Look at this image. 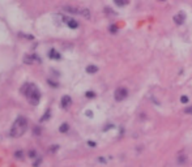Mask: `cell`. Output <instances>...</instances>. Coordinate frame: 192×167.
<instances>
[{
    "mask_svg": "<svg viewBox=\"0 0 192 167\" xmlns=\"http://www.w3.org/2000/svg\"><path fill=\"white\" fill-rule=\"evenodd\" d=\"M22 93L25 94V97L28 98V101L33 106H35V105H38V103H39V101H41V93H39V90H38L37 86L34 85V84H31V82L26 84V85L22 88Z\"/></svg>",
    "mask_w": 192,
    "mask_h": 167,
    "instance_id": "6da1fadb",
    "label": "cell"
},
{
    "mask_svg": "<svg viewBox=\"0 0 192 167\" xmlns=\"http://www.w3.org/2000/svg\"><path fill=\"white\" fill-rule=\"evenodd\" d=\"M26 129H28V120L24 116H18L12 125L9 133H11L12 137H21L26 132Z\"/></svg>",
    "mask_w": 192,
    "mask_h": 167,
    "instance_id": "7a4b0ae2",
    "label": "cell"
},
{
    "mask_svg": "<svg viewBox=\"0 0 192 167\" xmlns=\"http://www.w3.org/2000/svg\"><path fill=\"white\" fill-rule=\"evenodd\" d=\"M127 97H128V90L126 88H118L115 90V99L118 101V102L124 101Z\"/></svg>",
    "mask_w": 192,
    "mask_h": 167,
    "instance_id": "3957f363",
    "label": "cell"
},
{
    "mask_svg": "<svg viewBox=\"0 0 192 167\" xmlns=\"http://www.w3.org/2000/svg\"><path fill=\"white\" fill-rule=\"evenodd\" d=\"M24 62H25V64H33L34 62H35V63H41V59L37 56V55H28V56H25Z\"/></svg>",
    "mask_w": 192,
    "mask_h": 167,
    "instance_id": "277c9868",
    "label": "cell"
},
{
    "mask_svg": "<svg viewBox=\"0 0 192 167\" xmlns=\"http://www.w3.org/2000/svg\"><path fill=\"white\" fill-rule=\"evenodd\" d=\"M174 21H175L176 25H182V24L186 21V14H184V12H179L178 14H175V16H174Z\"/></svg>",
    "mask_w": 192,
    "mask_h": 167,
    "instance_id": "5b68a950",
    "label": "cell"
},
{
    "mask_svg": "<svg viewBox=\"0 0 192 167\" xmlns=\"http://www.w3.org/2000/svg\"><path fill=\"white\" fill-rule=\"evenodd\" d=\"M71 103H72V99H71L69 95H64L62 98V107L63 108H68L69 106H71Z\"/></svg>",
    "mask_w": 192,
    "mask_h": 167,
    "instance_id": "8992f818",
    "label": "cell"
},
{
    "mask_svg": "<svg viewBox=\"0 0 192 167\" xmlns=\"http://www.w3.org/2000/svg\"><path fill=\"white\" fill-rule=\"evenodd\" d=\"M86 72L90 74L97 73V72H98V67H96V65H88V67H86Z\"/></svg>",
    "mask_w": 192,
    "mask_h": 167,
    "instance_id": "52a82bcc",
    "label": "cell"
},
{
    "mask_svg": "<svg viewBox=\"0 0 192 167\" xmlns=\"http://www.w3.org/2000/svg\"><path fill=\"white\" fill-rule=\"evenodd\" d=\"M48 57H50V59H60V54L56 52L55 50H51V51L48 52Z\"/></svg>",
    "mask_w": 192,
    "mask_h": 167,
    "instance_id": "ba28073f",
    "label": "cell"
},
{
    "mask_svg": "<svg viewBox=\"0 0 192 167\" xmlns=\"http://www.w3.org/2000/svg\"><path fill=\"white\" fill-rule=\"evenodd\" d=\"M65 11L69 12V13H75V14H80L81 9H77V8H73V7H65Z\"/></svg>",
    "mask_w": 192,
    "mask_h": 167,
    "instance_id": "9c48e42d",
    "label": "cell"
},
{
    "mask_svg": "<svg viewBox=\"0 0 192 167\" xmlns=\"http://www.w3.org/2000/svg\"><path fill=\"white\" fill-rule=\"evenodd\" d=\"M67 25L69 26L71 29H77V28H79V24H77V21H75V20H68Z\"/></svg>",
    "mask_w": 192,
    "mask_h": 167,
    "instance_id": "30bf717a",
    "label": "cell"
},
{
    "mask_svg": "<svg viewBox=\"0 0 192 167\" xmlns=\"http://www.w3.org/2000/svg\"><path fill=\"white\" fill-rule=\"evenodd\" d=\"M114 1H115V4L118 7H124V5H127V4H128L130 0H114Z\"/></svg>",
    "mask_w": 192,
    "mask_h": 167,
    "instance_id": "8fae6325",
    "label": "cell"
},
{
    "mask_svg": "<svg viewBox=\"0 0 192 167\" xmlns=\"http://www.w3.org/2000/svg\"><path fill=\"white\" fill-rule=\"evenodd\" d=\"M68 129H69V125H68L67 123H64V124H62V125H60V128H59V130H60V132H62V133H65Z\"/></svg>",
    "mask_w": 192,
    "mask_h": 167,
    "instance_id": "7c38bea8",
    "label": "cell"
},
{
    "mask_svg": "<svg viewBox=\"0 0 192 167\" xmlns=\"http://www.w3.org/2000/svg\"><path fill=\"white\" fill-rule=\"evenodd\" d=\"M80 14H81V16H84V17H86V18H90V13H89V9H81Z\"/></svg>",
    "mask_w": 192,
    "mask_h": 167,
    "instance_id": "4fadbf2b",
    "label": "cell"
},
{
    "mask_svg": "<svg viewBox=\"0 0 192 167\" xmlns=\"http://www.w3.org/2000/svg\"><path fill=\"white\" fill-rule=\"evenodd\" d=\"M110 31L113 33V34H116V33H118V26H116V25H111L110 26Z\"/></svg>",
    "mask_w": 192,
    "mask_h": 167,
    "instance_id": "5bb4252c",
    "label": "cell"
},
{
    "mask_svg": "<svg viewBox=\"0 0 192 167\" xmlns=\"http://www.w3.org/2000/svg\"><path fill=\"white\" fill-rule=\"evenodd\" d=\"M50 115H51V112H50V111H46L45 116H42V119H41V122H45V120H47L48 118H50Z\"/></svg>",
    "mask_w": 192,
    "mask_h": 167,
    "instance_id": "9a60e30c",
    "label": "cell"
},
{
    "mask_svg": "<svg viewBox=\"0 0 192 167\" xmlns=\"http://www.w3.org/2000/svg\"><path fill=\"white\" fill-rule=\"evenodd\" d=\"M29 157H30V158H37V153H35V151H34V150H30V151H29Z\"/></svg>",
    "mask_w": 192,
    "mask_h": 167,
    "instance_id": "2e32d148",
    "label": "cell"
},
{
    "mask_svg": "<svg viewBox=\"0 0 192 167\" xmlns=\"http://www.w3.org/2000/svg\"><path fill=\"white\" fill-rule=\"evenodd\" d=\"M85 95L88 97V98H94V97H96V94H94L93 91H86V93H85Z\"/></svg>",
    "mask_w": 192,
    "mask_h": 167,
    "instance_id": "e0dca14e",
    "label": "cell"
},
{
    "mask_svg": "<svg viewBox=\"0 0 192 167\" xmlns=\"http://www.w3.org/2000/svg\"><path fill=\"white\" fill-rule=\"evenodd\" d=\"M180 102H182V103H188V98H187L186 95L180 97Z\"/></svg>",
    "mask_w": 192,
    "mask_h": 167,
    "instance_id": "ac0fdd59",
    "label": "cell"
},
{
    "mask_svg": "<svg viewBox=\"0 0 192 167\" xmlns=\"http://www.w3.org/2000/svg\"><path fill=\"white\" fill-rule=\"evenodd\" d=\"M14 157H16V158H21V157H22V151H16V153H14Z\"/></svg>",
    "mask_w": 192,
    "mask_h": 167,
    "instance_id": "d6986e66",
    "label": "cell"
},
{
    "mask_svg": "<svg viewBox=\"0 0 192 167\" xmlns=\"http://www.w3.org/2000/svg\"><path fill=\"white\" fill-rule=\"evenodd\" d=\"M58 149H59V145H52V147L50 149V151H56Z\"/></svg>",
    "mask_w": 192,
    "mask_h": 167,
    "instance_id": "ffe728a7",
    "label": "cell"
},
{
    "mask_svg": "<svg viewBox=\"0 0 192 167\" xmlns=\"http://www.w3.org/2000/svg\"><path fill=\"white\" fill-rule=\"evenodd\" d=\"M41 163H42V159H41V158H38L37 161L34 162V166H38V164H41Z\"/></svg>",
    "mask_w": 192,
    "mask_h": 167,
    "instance_id": "44dd1931",
    "label": "cell"
},
{
    "mask_svg": "<svg viewBox=\"0 0 192 167\" xmlns=\"http://www.w3.org/2000/svg\"><path fill=\"white\" fill-rule=\"evenodd\" d=\"M184 112H186V114H192V107H187L186 110H184Z\"/></svg>",
    "mask_w": 192,
    "mask_h": 167,
    "instance_id": "7402d4cb",
    "label": "cell"
},
{
    "mask_svg": "<svg viewBox=\"0 0 192 167\" xmlns=\"http://www.w3.org/2000/svg\"><path fill=\"white\" fill-rule=\"evenodd\" d=\"M34 133H35L37 136H38V135H41V129H39V128H35V129H34Z\"/></svg>",
    "mask_w": 192,
    "mask_h": 167,
    "instance_id": "603a6c76",
    "label": "cell"
},
{
    "mask_svg": "<svg viewBox=\"0 0 192 167\" xmlns=\"http://www.w3.org/2000/svg\"><path fill=\"white\" fill-rule=\"evenodd\" d=\"M88 144H89V145H90V146H92V147H94V146H96V142H93V141H89V142H88Z\"/></svg>",
    "mask_w": 192,
    "mask_h": 167,
    "instance_id": "cb8c5ba5",
    "label": "cell"
},
{
    "mask_svg": "<svg viewBox=\"0 0 192 167\" xmlns=\"http://www.w3.org/2000/svg\"><path fill=\"white\" fill-rule=\"evenodd\" d=\"M159 1H165V0H159Z\"/></svg>",
    "mask_w": 192,
    "mask_h": 167,
    "instance_id": "d4e9b609",
    "label": "cell"
}]
</instances>
